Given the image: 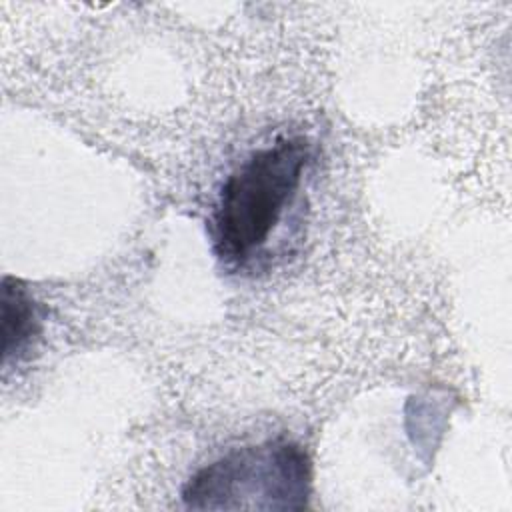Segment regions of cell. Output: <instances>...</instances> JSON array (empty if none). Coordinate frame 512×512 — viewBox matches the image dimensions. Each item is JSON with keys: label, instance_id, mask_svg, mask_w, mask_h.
Instances as JSON below:
<instances>
[{"label": "cell", "instance_id": "6da1fadb", "mask_svg": "<svg viewBox=\"0 0 512 512\" xmlns=\"http://www.w3.org/2000/svg\"><path fill=\"white\" fill-rule=\"evenodd\" d=\"M310 162L312 142L304 134L278 136L224 178L208 220L212 252L224 270L254 272L270 256Z\"/></svg>", "mask_w": 512, "mask_h": 512}, {"label": "cell", "instance_id": "7a4b0ae2", "mask_svg": "<svg viewBox=\"0 0 512 512\" xmlns=\"http://www.w3.org/2000/svg\"><path fill=\"white\" fill-rule=\"evenodd\" d=\"M312 464L306 450L288 438H270L234 448L196 470L182 486L194 510H300L308 504Z\"/></svg>", "mask_w": 512, "mask_h": 512}, {"label": "cell", "instance_id": "3957f363", "mask_svg": "<svg viewBox=\"0 0 512 512\" xmlns=\"http://www.w3.org/2000/svg\"><path fill=\"white\" fill-rule=\"evenodd\" d=\"M42 318L38 304L18 278L2 280V366L20 362L40 336Z\"/></svg>", "mask_w": 512, "mask_h": 512}]
</instances>
